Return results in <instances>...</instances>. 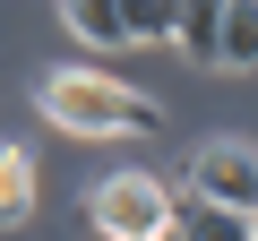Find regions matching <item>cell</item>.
Here are the masks:
<instances>
[{
    "label": "cell",
    "mask_w": 258,
    "mask_h": 241,
    "mask_svg": "<svg viewBox=\"0 0 258 241\" xmlns=\"http://www.w3.org/2000/svg\"><path fill=\"white\" fill-rule=\"evenodd\" d=\"M43 120L69 138H155L164 130V112L129 78H103V69H43Z\"/></svg>",
    "instance_id": "cell-1"
},
{
    "label": "cell",
    "mask_w": 258,
    "mask_h": 241,
    "mask_svg": "<svg viewBox=\"0 0 258 241\" xmlns=\"http://www.w3.org/2000/svg\"><path fill=\"white\" fill-rule=\"evenodd\" d=\"M86 215L103 241H164L172 232V190L155 172H103L86 190Z\"/></svg>",
    "instance_id": "cell-2"
},
{
    "label": "cell",
    "mask_w": 258,
    "mask_h": 241,
    "mask_svg": "<svg viewBox=\"0 0 258 241\" xmlns=\"http://www.w3.org/2000/svg\"><path fill=\"white\" fill-rule=\"evenodd\" d=\"M181 190L207 198V207H224V215H258V147L249 138H207L189 155V181Z\"/></svg>",
    "instance_id": "cell-3"
},
{
    "label": "cell",
    "mask_w": 258,
    "mask_h": 241,
    "mask_svg": "<svg viewBox=\"0 0 258 241\" xmlns=\"http://www.w3.org/2000/svg\"><path fill=\"white\" fill-rule=\"evenodd\" d=\"M164 241H249V215H224V207H207V198H172V232Z\"/></svg>",
    "instance_id": "cell-4"
},
{
    "label": "cell",
    "mask_w": 258,
    "mask_h": 241,
    "mask_svg": "<svg viewBox=\"0 0 258 241\" xmlns=\"http://www.w3.org/2000/svg\"><path fill=\"white\" fill-rule=\"evenodd\" d=\"M258 61V0H224L215 18V69H249Z\"/></svg>",
    "instance_id": "cell-5"
},
{
    "label": "cell",
    "mask_w": 258,
    "mask_h": 241,
    "mask_svg": "<svg viewBox=\"0 0 258 241\" xmlns=\"http://www.w3.org/2000/svg\"><path fill=\"white\" fill-rule=\"evenodd\" d=\"M26 215H35V155L0 147V232H18Z\"/></svg>",
    "instance_id": "cell-6"
},
{
    "label": "cell",
    "mask_w": 258,
    "mask_h": 241,
    "mask_svg": "<svg viewBox=\"0 0 258 241\" xmlns=\"http://www.w3.org/2000/svg\"><path fill=\"white\" fill-rule=\"evenodd\" d=\"M69 35L95 43V52H120L129 26H120V0H69Z\"/></svg>",
    "instance_id": "cell-7"
},
{
    "label": "cell",
    "mask_w": 258,
    "mask_h": 241,
    "mask_svg": "<svg viewBox=\"0 0 258 241\" xmlns=\"http://www.w3.org/2000/svg\"><path fill=\"white\" fill-rule=\"evenodd\" d=\"M215 18H224V0H189V9L172 18V43H181L198 69H215Z\"/></svg>",
    "instance_id": "cell-8"
},
{
    "label": "cell",
    "mask_w": 258,
    "mask_h": 241,
    "mask_svg": "<svg viewBox=\"0 0 258 241\" xmlns=\"http://www.w3.org/2000/svg\"><path fill=\"white\" fill-rule=\"evenodd\" d=\"M172 0H120V26H129V43H172Z\"/></svg>",
    "instance_id": "cell-9"
},
{
    "label": "cell",
    "mask_w": 258,
    "mask_h": 241,
    "mask_svg": "<svg viewBox=\"0 0 258 241\" xmlns=\"http://www.w3.org/2000/svg\"><path fill=\"white\" fill-rule=\"evenodd\" d=\"M249 241H258V215H249Z\"/></svg>",
    "instance_id": "cell-10"
}]
</instances>
